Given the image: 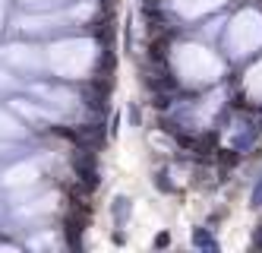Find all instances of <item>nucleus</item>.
<instances>
[{
  "instance_id": "obj_2",
  "label": "nucleus",
  "mask_w": 262,
  "mask_h": 253,
  "mask_svg": "<svg viewBox=\"0 0 262 253\" xmlns=\"http://www.w3.org/2000/svg\"><path fill=\"white\" fill-rule=\"evenodd\" d=\"M126 216H129V200L126 197H117L114 200V219L117 222H126Z\"/></svg>"
},
{
  "instance_id": "obj_1",
  "label": "nucleus",
  "mask_w": 262,
  "mask_h": 253,
  "mask_svg": "<svg viewBox=\"0 0 262 253\" xmlns=\"http://www.w3.org/2000/svg\"><path fill=\"white\" fill-rule=\"evenodd\" d=\"M193 244H196V247H209V250H215V247H218V244L212 241V235H209V231H202V228H196V231H193Z\"/></svg>"
}]
</instances>
